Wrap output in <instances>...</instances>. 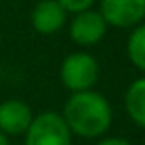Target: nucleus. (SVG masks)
Here are the masks:
<instances>
[{
	"instance_id": "39448f33",
	"label": "nucleus",
	"mask_w": 145,
	"mask_h": 145,
	"mask_svg": "<svg viewBox=\"0 0 145 145\" xmlns=\"http://www.w3.org/2000/svg\"><path fill=\"white\" fill-rule=\"evenodd\" d=\"M97 12L107 26L135 28L145 22V0H99Z\"/></svg>"
},
{
	"instance_id": "1a4fd4ad",
	"label": "nucleus",
	"mask_w": 145,
	"mask_h": 145,
	"mask_svg": "<svg viewBox=\"0 0 145 145\" xmlns=\"http://www.w3.org/2000/svg\"><path fill=\"white\" fill-rule=\"evenodd\" d=\"M125 52H127V58L133 64V68H137L139 72L145 74V22L131 28V32L127 36Z\"/></svg>"
},
{
	"instance_id": "f8f14e48",
	"label": "nucleus",
	"mask_w": 145,
	"mask_h": 145,
	"mask_svg": "<svg viewBox=\"0 0 145 145\" xmlns=\"http://www.w3.org/2000/svg\"><path fill=\"white\" fill-rule=\"evenodd\" d=\"M0 145H10V139H8V135H4L2 131H0Z\"/></svg>"
},
{
	"instance_id": "423d86ee",
	"label": "nucleus",
	"mask_w": 145,
	"mask_h": 145,
	"mask_svg": "<svg viewBox=\"0 0 145 145\" xmlns=\"http://www.w3.org/2000/svg\"><path fill=\"white\" fill-rule=\"evenodd\" d=\"M68 22V12L58 0H40L30 12V24L40 36L58 34Z\"/></svg>"
},
{
	"instance_id": "7ed1b4c3",
	"label": "nucleus",
	"mask_w": 145,
	"mask_h": 145,
	"mask_svg": "<svg viewBox=\"0 0 145 145\" xmlns=\"http://www.w3.org/2000/svg\"><path fill=\"white\" fill-rule=\"evenodd\" d=\"M72 137L60 111H40L24 133V145H72Z\"/></svg>"
},
{
	"instance_id": "9b49d317",
	"label": "nucleus",
	"mask_w": 145,
	"mask_h": 145,
	"mask_svg": "<svg viewBox=\"0 0 145 145\" xmlns=\"http://www.w3.org/2000/svg\"><path fill=\"white\" fill-rule=\"evenodd\" d=\"M95 145H133V143L127 141L125 137H99Z\"/></svg>"
},
{
	"instance_id": "20e7f679",
	"label": "nucleus",
	"mask_w": 145,
	"mask_h": 145,
	"mask_svg": "<svg viewBox=\"0 0 145 145\" xmlns=\"http://www.w3.org/2000/svg\"><path fill=\"white\" fill-rule=\"evenodd\" d=\"M107 24L103 20V16L89 8V10H84V12H78L72 16L70 24H68V34H70V40L80 46V48H89V46H95L99 44L105 34H107Z\"/></svg>"
},
{
	"instance_id": "6e6552de",
	"label": "nucleus",
	"mask_w": 145,
	"mask_h": 145,
	"mask_svg": "<svg viewBox=\"0 0 145 145\" xmlns=\"http://www.w3.org/2000/svg\"><path fill=\"white\" fill-rule=\"evenodd\" d=\"M123 107L127 117L141 129H145V76L133 80L123 93Z\"/></svg>"
},
{
	"instance_id": "f257e3e1",
	"label": "nucleus",
	"mask_w": 145,
	"mask_h": 145,
	"mask_svg": "<svg viewBox=\"0 0 145 145\" xmlns=\"http://www.w3.org/2000/svg\"><path fill=\"white\" fill-rule=\"evenodd\" d=\"M62 117L68 123L72 135H78L84 139L103 137L113 123L111 103L103 93L95 89L70 93L64 103Z\"/></svg>"
},
{
	"instance_id": "9d476101",
	"label": "nucleus",
	"mask_w": 145,
	"mask_h": 145,
	"mask_svg": "<svg viewBox=\"0 0 145 145\" xmlns=\"http://www.w3.org/2000/svg\"><path fill=\"white\" fill-rule=\"evenodd\" d=\"M58 2L64 6V10L68 14H78V12L93 8V4L97 2V0H58Z\"/></svg>"
},
{
	"instance_id": "0eeeda50",
	"label": "nucleus",
	"mask_w": 145,
	"mask_h": 145,
	"mask_svg": "<svg viewBox=\"0 0 145 145\" xmlns=\"http://www.w3.org/2000/svg\"><path fill=\"white\" fill-rule=\"evenodd\" d=\"M34 109L22 99L0 101V131L4 135H24L34 119Z\"/></svg>"
},
{
	"instance_id": "f03ea898",
	"label": "nucleus",
	"mask_w": 145,
	"mask_h": 145,
	"mask_svg": "<svg viewBox=\"0 0 145 145\" xmlns=\"http://www.w3.org/2000/svg\"><path fill=\"white\" fill-rule=\"evenodd\" d=\"M97 80H99V64L91 54L84 50L68 54L60 64V82L70 93L93 89Z\"/></svg>"
}]
</instances>
